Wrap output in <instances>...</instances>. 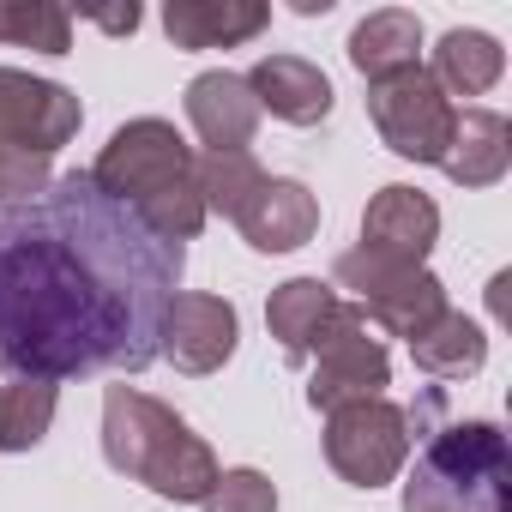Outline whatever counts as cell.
I'll use <instances>...</instances> for the list:
<instances>
[{
  "label": "cell",
  "instance_id": "obj_19",
  "mask_svg": "<svg viewBox=\"0 0 512 512\" xmlns=\"http://www.w3.org/2000/svg\"><path fill=\"white\" fill-rule=\"evenodd\" d=\"M500 73H506V49L488 31H446L434 49V67H428V79L446 97H482L500 85Z\"/></svg>",
  "mask_w": 512,
  "mask_h": 512
},
{
  "label": "cell",
  "instance_id": "obj_13",
  "mask_svg": "<svg viewBox=\"0 0 512 512\" xmlns=\"http://www.w3.org/2000/svg\"><path fill=\"white\" fill-rule=\"evenodd\" d=\"M187 121L205 151H247L260 133V103L241 73H199L187 85Z\"/></svg>",
  "mask_w": 512,
  "mask_h": 512
},
{
  "label": "cell",
  "instance_id": "obj_15",
  "mask_svg": "<svg viewBox=\"0 0 512 512\" xmlns=\"http://www.w3.org/2000/svg\"><path fill=\"white\" fill-rule=\"evenodd\" d=\"M272 25V7L260 0H169L163 31L175 49H235Z\"/></svg>",
  "mask_w": 512,
  "mask_h": 512
},
{
  "label": "cell",
  "instance_id": "obj_16",
  "mask_svg": "<svg viewBox=\"0 0 512 512\" xmlns=\"http://www.w3.org/2000/svg\"><path fill=\"white\" fill-rule=\"evenodd\" d=\"M506 163H512V127H506V115H494V109H458L440 169L458 187H494L506 175Z\"/></svg>",
  "mask_w": 512,
  "mask_h": 512
},
{
  "label": "cell",
  "instance_id": "obj_9",
  "mask_svg": "<svg viewBox=\"0 0 512 512\" xmlns=\"http://www.w3.org/2000/svg\"><path fill=\"white\" fill-rule=\"evenodd\" d=\"M85 109L67 85L55 79H31L19 67H0V145L7 151H31V157H55L73 133H79Z\"/></svg>",
  "mask_w": 512,
  "mask_h": 512
},
{
  "label": "cell",
  "instance_id": "obj_20",
  "mask_svg": "<svg viewBox=\"0 0 512 512\" xmlns=\"http://www.w3.org/2000/svg\"><path fill=\"white\" fill-rule=\"evenodd\" d=\"M410 356H416V368L434 374V380H470V374H482V362H488V338H482L476 320H464L458 308H446L422 338H410Z\"/></svg>",
  "mask_w": 512,
  "mask_h": 512
},
{
  "label": "cell",
  "instance_id": "obj_18",
  "mask_svg": "<svg viewBox=\"0 0 512 512\" xmlns=\"http://www.w3.org/2000/svg\"><path fill=\"white\" fill-rule=\"evenodd\" d=\"M332 314H338V290L320 284V278H290L266 302V326H272V338L290 362H308V350H314V338L326 332Z\"/></svg>",
  "mask_w": 512,
  "mask_h": 512
},
{
  "label": "cell",
  "instance_id": "obj_22",
  "mask_svg": "<svg viewBox=\"0 0 512 512\" xmlns=\"http://www.w3.org/2000/svg\"><path fill=\"white\" fill-rule=\"evenodd\" d=\"M266 187V169L253 163V151H205L199 157V199H205V217H241L253 205V193Z\"/></svg>",
  "mask_w": 512,
  "mask_h": 512
},
{
  "label": "cell",
  "instance_id": "obj_24",
  "mask_svg": "<svg viewBox=\"0 0 512 512\" xmlns=\"http://www.w3.org/2000/svg\"><path fill=\"white\" fill-rule=\"evenodd\" d=\"M211 512H278V488L266 470H223L211 488Z\"/></svg>",
  "mask_w": 512,
  "mask_h": 512
},
{
  "label": "cell",
  "instance_id": "obj_11",
  "mask_svg": "<svg viewBox=\"0 0 512 512\" xmlns=\"http://www.w3.org/2000/svg\"><path fill=\"white\" fill-rule=\"evenodd\" d=\"M440 241V205L422 193V187H380L362 211V247L380 253V260H398V266H422Z\"/></svg>",
  "mask_w": 512,
  "mask_h": 512
},
{
  "label": "cell",
  "instance_id": "obj_25",
  "mask_svg": "<svg viewBox=\"0 0 512 512\" xmlns=\"http://www.w3.org/2000/svg\"><path fill=\"white\" fill-rule=\"evenodd\" d=\"M55 175H49V157H31V151H7L0 145V205H13V199H31L43 193Z\"/></svg>",
  "mask_w": 512,
  "mask_h": 512
},
{
  "label": "cell",
  "instance_id": "obj_7",
  "mask_svg": "<svg viewBox=\"0 0 512 512\" xmlns=\"http://www.w3.org/2000/svg\"><path fill=\"white\" fill-rule=\"evenodd\" d=\"M410 422L398 404L386 398H362L326 416V464L350 482V488H386L398 482V470L410 464Z\"/></svg>",
  "mask_w": 512,
  "mask_h": 512
},
{
  "label": "cell",
  "instance_id": "obj_21",
  "mask_svg": "<svg viewBox=\"0 0 512 512\" xmlns=\"http://www.w3.org/2000/svg\"><path fill=\"white\" fill-rule=\"evenodd\" d=\"M55 410H61V386L55 380L13 374L7 386H0V452H31L55 428Z\"/></svg>",
  "mask_w": 512,
  "mask_h": 512
},
{
  "label": "cell",
  "instance_id": "obj_14",
  "mask_svg": "<svg viewBox=\"0 0 512 512\" xmlns=\"http://www.w3.org/2000/svg\"><path fill=\"white\" fill-rule=\"evenodd\" d=\"M247 91H253V103H260V115L272 109L290 127H320L332 115V79L314 61H302V55H266L247 73Z\"/></svg>",
  "mask_w": 512,
  "mask_h": 512
},
{
  "label": "cell",
  "instance_id": "obj_17",
  "mask_svg": "<svg viewBox=\"0 0 512 512\" xmlns=\"http://www.w3.org/2000/svg\"><path fill=\"white\" fill-rule=\"evenodd\" d=\"M350 67L374 85V79H392L404 67H422V19L404 13V7H380L368 13L356 31H350Z\"/></svg>",
  "mask_w": 512,
  "mask_h": 512
},
{
  "label": "cell",
  "instance_id": "obj_3",
  "mask_svg": "<svg viewBox=\"0 0 512 512\" xmlns=\"http://www.w3.org/2000/svg\"><path fill=\"white\" fill-rule=\"evenodd\" d=\"M404 422L422 434L416 470L404 482V512H506L512 452L500 422H452L440 392L404 410Z\"/></svg>",
  "mask_w": 512,
  "mask_h": 512
},
{
  "label": "cell",
  "instance_id": "obj_5",
  "mask_svg": "<svg viewBox=\"0 0 512 512\" xmlns=\"http://www.w3.org/2000/svg\"><path fill=\"white\" fill-rule=\"evenodd\" d=\"M332 278L356 296V308L374 320V326H386L392 338H422L452 302H446V284L428 272V266H398V260H380V253H368V247H350V253H338L332 260Z\"/></svg>",
  "mask_w": 512,
  "mask_h": 512
},
{
  "label": "cell",
  "instance_id": "obj_4",
  "mask_svg": "<svg viewBox=\"0 0 512 512\" xmlns=\"http://www.w3.org/2000/svg\"><path fill=\"white\" fill-rule=\"evenodd\" d=\"M103 458H109V470L145 482L163 500H211V488L223 476L211 446L169 404H157L139 386L103 392Z\"/></svg>",
  "mask_w": 512,
  "mask_h": 512
},
{
  "label": "cell",
  "instance_id": "obj_23",
  "mask_svg": "<svg viewBox=\"0 0 512 512\" xmlns=\"http://www.w3.org/2000/svg\"><path fill=\"white\" fill-rule=\"evenodd\" d=\"M0 43L37 49V55H67L73 49V13L55 0H0Z\"/></svg>",
  "mask_w": 512,
  "mask_h": 512
},
{
  "label": "cell",
  "instance_id": "obj_2",
  "mask_svg": "<svg viewBox=\"0 0 512 512\" xmlns=\"http://www.w3.org/2000/svg\"><path fill=\"white\" fill-rule=\"evenodd\" d=\"M91 181H97L115 205H127L151 235H163V241H193V235L205 229L199 157H193V145H187L169 121H157V115L115 127V139L103 145Z\"/></svg>",
  "mask_w": 512,
  "mask_h": 512
},
{
  "label": "cell",
  "instance_id": "obj_26",
  "mask_svg": "<svg viewBox=\"0 0 512 512\" xmlns=\"http://www.w3.org/2000/svg\"><path fill=\"white\" fill-rule=\"evenodd\" d=\"M109 37H127V31H139V7H127V13H91Z\"/></svg>",
  "mask_w": 512,
  "mask_h": 512
},
{
  "label": "cell",
  "instance_id": "obj_8",
  "mask_svg": "<svg viewBox=\"0 0 512 512\" xmlns=\"http://www.w3.org/2000/svg\"><path fill=\"white\" fill-rule=\"evenodd\" d=\"M368 115L380 127V139L410 157V163H440L446 157V139H452V97L428 79V67H404L392 79H374L368 85Z\"/></svg>",
  "mask_w": 512,
  "mask_h": 512
},
{
  "label": "cell",
  "instance_id": "obj_12",
  "mask_svg": "<svg viewBox=\"0 0 512 512\" xmlns=\"http://www.w3.org/2000/svg\"><path fill=\"white\" fill-rule=\"evenodd\" d=\"M235 223H241L253 253H296L320 229V199L302 181H290V175H266V187L253 193V205Z\"/></svg>",
  "mask_w": 512,
  "mask_h": 512
},
{
  "label": "cell",
  "instance_id": "obj_1",
  "mask_svg": "<svg viewBox=\"0 0 512 512\" xmlns=\"http://www.w3.org/2000/svg\"><path fill=\"white\" fill-rule=\"evenodd\" d=\"M187 247L151 235L91 169L0 205V362L25 380L139 374L163 356Z\"/></svg>",
  "mask_w": 512,
  "mask_h": 512
},
{
  "label": "cell",
  "instance_id": "obj_10",
  "mask_svg": "<svg viewBox=\"0 0 512 512\" xmlns=\"http://www.w3.org/2000/svg\"><path fill=\"white\" fill-rule=\"evenodd\" d=\"M235 338H241V320L223 296H205V290H181L169 302V320H163V356L181 368V374H217L229 356H235Z\"/></svg>",
  "mask_w": 512,
  "mask_h": 512
},
{
  "label": "cell",
  "instance_id": "obj_6",
  "mask_svg": "<svg viewBox=\"0 0 512 512\" xmlns=\"http://www.w3.org/2000/svg\"><path fill=\"white\" fill-rule=\"evenodd\" d=\"M314 380H308V404L314 410H344V404H362V398H380L392 386V356H386V338L380 326L356 308V302H338V314L326 320V332L314 338Z\"/></svg>",
  "mask_w": 512,
  "mask_h": 512
}]
</instances>
